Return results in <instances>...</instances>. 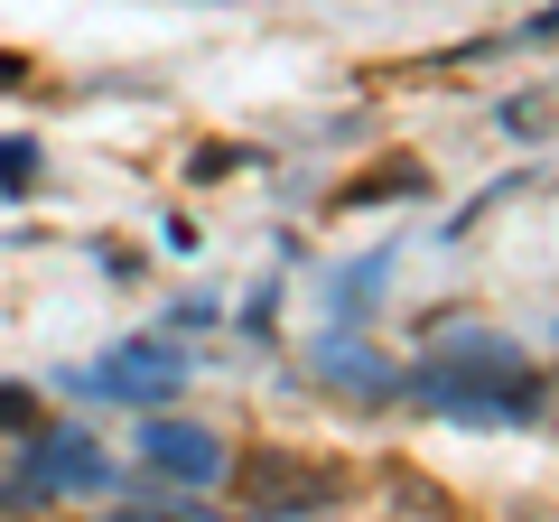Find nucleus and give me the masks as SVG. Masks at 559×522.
Masks as SVG:
<instances>
[{
	"label": "nucleus",
	"mask_w": 559,
	"mask_h": 522,
	"mask_svg": "<svg viewBox=\"0 0 559 522\" xmlns=\"http://www.w3.org/2000/svg\"><path fill=\"white\" fill-rule=\"evenodd\" d=\"M401 392H411L419 411H448V420H476V429L540 420V382H532V364H522V345H503V336H448L429 364L401 373Z\"/></svg>",
	"instance_id": "f257e3e1"
},
{
	"label": "nucleus",
	"mask_w": 559,
	"mask_h": 522,
	"mask_svg": "<svg viewBox=\"0 0 559 522\" xmlns=\"http://www.w3.org/2000/svg\"><path fill=\"white\" fill-rule=\"evenodd\" d=\"M187 364L168 355V345H121L103 373H66V392H112V402H168L178 392Z\"/></svg>",
	"instance_id": "f03ea898"
},
{
	"label": "nucleus",
	"mask_w": 559,
	"mask_h": 522,
	"mask_svg": "<svg viewBox=\"0 0 559 522\" xmlns=\"http://www.w3.org/2000/svg\"><path fill=\"white\" fill-rule=\"evenodd\" d=\"M103 476H112V466H103V448H84L75 429H28V476H20L28 495H75V485L94 495Z\"/></svg>",
	"instance_id": "7ed1b4c3"
},
{
	"label": "nucleus",
	"mask_w": 559,
	"mask_h": 522,
	"mask_svg": "<svg viewBox=\"0 0 559 522\" xmlns=\"http://www.w3.org/2000/svg\"><path fill=\"white\" fill-rule=\"evenodd\" d=\"M140 458L168 466L178 485H215L224 476V439H215V429H197V420H150V429H140Z\"/></svg>",
	"instance_id": "20e7f679"
},
{
	"label": "nucleus",
	"mask_w": 559,
	"mask_h": 522,
	"mask_svg": "<svg viewBox=\"0 0 559 522\" xmlns=\"http://www.w3.org/2000/svg\"><path fill=\"white\" fill-rule=\"evenodd\" d=\"M326 373H336L345 392H401V373H392V355H364L355 336H326Z\"/></svg>",
	"instance_id": "39448f33"
},
{
	"label": "nucleus",
	"mask_w": 559,
	"mask_h": 522,
	"mask_svg": "<svg viewBox=\"0 0 559 522\" xmlns=\"http://www.w3.org/2000/svg\"><path fill=\"white\" fill-rule=\"evenodd\" d=\"M373 289H382V252H373V261H355V271H345V289H336V318H355V308L373 299Z\"/></svg>",
	"instance_id": "423d86ee"
},
{
	"label": "nucleus",
	"mask_w": 559,
	"mask_h": 522,
	"mask_svg": "<svg viewBox=\"0 0 559 522\" xmlns=\"http://www.w3.org/2000/svg\"><path fill=\"white\" fill-rule=\"evenodd\" d=\"M28 178H38V150H28V141H0V187H28Z\"/></svg>",
	"instance_id": "0eeeda50"
},
{
	"label": "nucleus",
	"mask_w": 559,
	"mask_h": 522,
	"mask_svg": "<svg viewBox=\"0 0 559 522\" xmlns=\"http://www.w3.org/2000/svg\"><path fill=\"white\" fill-rule=\"evenodd\" d=\"M0 429H20V439L38 429V402H28V392H10V382H0Z\"/></svg>",
	"instance_id": "6e6552de"
},
{
	"label": "nucleus",
	"mask_w": 559,
	"mask_h": 522,
	"mask_svg": "<svg viewBox=\"0 0 559 522\" xmlns=\"http://www.w3.org/2000/svg\"><path fill=\"white\" fill-rule=\"evenodd\" d=\"M532 38H559V10H540V20H532Z\"/></svg>",
	"instance_id": "1a4fd4ad"
}]
</instances>
